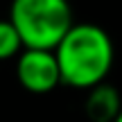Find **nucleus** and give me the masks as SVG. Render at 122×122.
I'll use <instances>...</instances> for the list:
<instances>
[{
	"label": "nucleus",
	"mask_w": 122,
	"mask_h": 122,
	"mask_svg": "<svg viewBox=\"0 0 122 122\" xmlns=\"http://www.w3.org/2000/svg\"><path fill=\"white\" fill-rule=\"evenodd\" d=\"M61 81L75 88H95L104 84L113 68V41L102 27L75 23L54 50Z\"/></svg>",
	"instance_id": "obj_1"
},
{
	"label": "nucleus",
	"mask_w": 122,
	"mask_h": 122,
	"mask_svg": "<svg viewBox=\"0 0 122 122\" xmlns=\"http://www.w3.org/2000/svg\"><path fill=\"white\" fill-rule=\"evenodd\" d=\"M9 20L27 50H57L75 25L68 0H11Z\"/></svg>",
	"instance_id": "obj_2"
},
{
	"label": "nucleus",
	"mask_w": 122,
	"mask_h": 122,
	"mask_svg": "<svg viewBox=\"0 0 122 122\" xmlns=\"http://www.w3.org/2000/svg\"><path fill=\"white\" fill-rule=\"evenodd\" d=\"M16 77L30 93H50L61 81L54 50H23L16 61Z\"/></svg>",
	"instance_id": "obj_3"
},
{
	"label": "nucleus",
	"mask_w": 122,
	"mask_h": 122,
	"mask_svg": "<svg viewBox=\"0 0 122 122\" xmlns=\"http://www.w3.org/2000/svg\"><path fill=\"white\" fill-rule=\"evenodd\" d=\"M84 111L93 122H113L122 111L118 91L113 86H106V84L91 88V93L86 97V104H84Z\"/></svg>",
	"instance_id": "obj_4"
},
{
	"label": "nucleus",
	"mask_w": 122,
	"mask_h": 122,
	"mask_svg": "<svg viewBox=\"0 0 122 122\" xmlns=\"http://www.w3.org/2000/svg\"><path fill=\"white\" fill-rule=\"evenodd\" d=\"M20 50H25V45H23L20 34L14 27V23L9 18L7 20H0V61L18 57Z\"/></svg>",
	"instance_id": "obj_5"
},
{
	"label": "nucleus",
	"mask_w": 122,
	"mask_h": 122,
	"mask_svg": "<svg viewBox=\"0 0 122 122\" xmlns=\"http://www.w3.org/2000/svg\"><path fill=\"white\" fill-rule=\"evenodd\" d=\"M113 122H122V111H120V115H118V118H115Z\"/></svg>",
	"instance_id": "obj_6"
}]
</instances>
